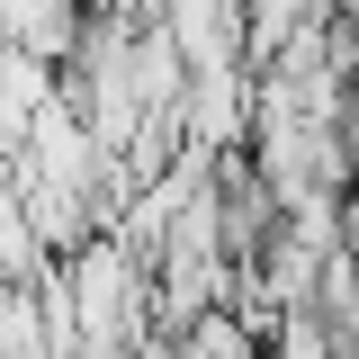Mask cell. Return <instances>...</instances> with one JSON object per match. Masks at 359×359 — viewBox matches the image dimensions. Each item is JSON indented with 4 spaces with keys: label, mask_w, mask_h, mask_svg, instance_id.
I'll return each mask as SVG.
<instances>
[{
    "label": "cell",
    "mask_w": 359,
    "mask_h": 359,
    "mask_svg": "<svg viewBox=\"0 0 359 359\" xmlns=\"http://www.w3.org/2000/svg\"><path fill=\"white\" fill-rule=\"evenodd\" d=\"M341 341H332V323L314 306H278V359H332Z\"/></svg>",
    "instance_id": "6da1fadb"
}]
</instances>
